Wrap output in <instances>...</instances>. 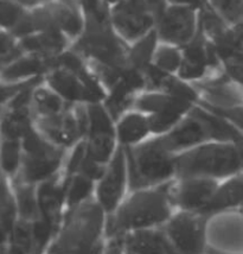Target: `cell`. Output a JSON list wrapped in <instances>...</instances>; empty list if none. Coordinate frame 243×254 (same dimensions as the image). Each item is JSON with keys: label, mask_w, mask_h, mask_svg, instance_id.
I'll return each mask as SVG.
<instances>
[{"label": "cell", "mask_w": 243, "mask_h": 254, "mask_svg": "<svg viewBox=\"0 0 243 254\" xmlns=\"http://www.w3.org/2000/svg\"><path fill=\"white\" fill-rule=\"evenodd\" d=\"M208 5L230 25L243 23V0H206Z\"/></svg>", "instance_id": "cell-30"}, {"label": "cell", "mask_w": 243, "mask_h": 254, "mask_svg": "<svg viewBox=\"0 0 243 254\" xmlns=\"http://www.w3.org/2000/svg\"><path fill=\"white\" fill-rule=\"evenodd\" d=\"M23 162L14 178L30 184L44 182L54 177L65 163L66 151L51 143L36 127L22 139Z\"/></svg>", "instance_id": "cell-7"}, {"label": "cell", "mask_w": 243, "mask_h": 254, "mask_svg": "<svg viewBox=\"0 0 243 254\" xmlns=\"http://www.w3.org/2000/svg\"><path fill=\"white\" fill-rule=\"evenodd\" d=\"M220 181L214 178H175L170 186V198L173 208L200 213L209 203Z\"/></svg>", "instance_id": "cell-16"}, {"label": "cell", "mask_w": 243, "mask_h": 254, "mask_svg": "<svg viewBox=\"0 0 243 254\" xmlns=\"http://www.w3.org/2000/svg\"><path fill=\"white\" fill-rule=\"evenodd\" d=\"M88 124V105L84 104H70L59 114L35 119L36 128L51 143L65 150L86 138Z\"/></svg>", "instance_id": "cell-9"}, {"label": "cell", "mask_w": 243, "mask_h": 254, "mask_svg": "<svg viewBox=\"0 0 243 254\" xmlns=\"http://www.w3.org/2000/svg\"><path fill=\"white\" fill-rule=\"evenodd\" d=\"M32 226V238H33V250L36 253H42L44 247L47 246L51 238L55 237L56 233H59V228H56L43 217L35 220L31 222Z\"/></svg>", "instance_id": "cell-33"}, {"label": "cell", "mask_w": 243, "mask_h": 254, "mask_svg": "<svg viewBox=\"0 0 243 254\" xmlns=\"http://www.w3.org/2000/svg\"><path fill=\"white\" fill-rule=\"evenodd\" d=\"M111 22L120 37L130 44L156 29L157 19L145 0H121L111 6Z\"/></svg>", "instance_id": "cell-13"}, {"label": "cell", "mask_w": 243, "mask_h": 254, "mask_svg": "<svg viewBox=\"0 0 243 254\" xmlns=\"http://www.w3.org/2000/svg\"><path fill=\"white\" fill-rule=\"evenodd\" d=\"M123 251L124 249L121 240H119V239H114V240H111V244H109V246L105 250L103 254H124Z\"/></svg>", "instance_id": "cell-39"}, {"label": "cell", "mask_w": 243, "mask_h": 254, "mask_svg": "<svg viewBox=\"0 0 243 254\" xmlns=\"http://www.w3.org/2000/svg\"><path fill=\"white\" fill-rule=\"evenodd\" d=\"M127 183L128 172L126 150L119 145L113 158L108 163L105 174L96 183L95 199L107 215L114 213L124 199Z\"/></svg>", "instance_id": "cell-14"}, {"label": "cell", "mask_w": 243, "mask_h": 254, "mask_svg": "<svg viewBox=\"0 0 243 254\" xmlns=\"http://www.w3.org/2000/svg\"><path fill=\"white\" fill-rule=\"evenodd\" d=\"M95 184L96 182L92 178L78 174V172L68 178L65 192V211L70 210L92 198Z\"/></svg>", "instance_id": "cell-26"}, {"label": "cell", "mask_w": 243, "mask_h": 254, "mask_svg": "<svg viewBox=\"0 0 243 254\" xmlns=\"http://www.w3.org/2000/svg\"><path fill=\"white\" fill-rule=\"evenodd\" d=\"M124 150L130 191L154 188L176 178V155L164 146L158 135Z\"/></svg>", "instance_id": "cell-5"}, {"label": "cell", "mask_w": 243, "mask_h": 254, "mask_svg": "<svg viewBox=\"0 0 243 254\" xmlns=\"http://www.w3.org/2000/svg\"><path fill=\"white\" fill-rule=\"evenodd\" d=\"M83 31L71 48L90 65L123 69L128 43L120 37L111 22V7L84 14Z\"/></svg>", "instance_id": "cell-3"}, {"label": "cell", "mask_w": 243, "mask_h": 254, "mask_svg": "<svg viewBox=\"0 0 243 254\" xmlns=\"http://www.w3.org/2000/svg\"><path fill=\"white\" fill-rule=\"evenodd\" d=\"M84 12L77 0H51L27 11L12 35L18 39L39 31H55L65 35L72 43L83 31Z\"/></svg>", "instance_id": "cell-6"}, {"label": "cell", "mask_w": 243, "mask_h": 254, "mask_svg": "<svg viewBox=\"0 0 243 254\" xmlns=\"http://www.w3.org/2000/svg\"><path fill=\"white\" fill-rule=\"evenodd\" d=\"M118 143L123 147H132L153 137L147 114L133 108L115 122Z\"/></svg>", "instance_id": "cell-22"}, {"label": "cell", "mask_w": 243, "mask_h": 254, "mask_svg": "<svg viewBox=\"0 0 243 254\" xmlns=\"http://www.w3.org/2000/svg\"><path fill=\"white\" fill-rule=\"evenodd\" d=\"M223 71L243 88V50L222 63Z\"/></svg>", "instance_id": "cell-34"}, {"label": "cell", "mask_w": 243, "mask_h": 254, "mask_svg": "<svg viewBox=\"0 0 243 254\" xmlns=\"http://www.w3.org/2000/svg\"><path fill=\"white\" fill-rule=\"evenodd\" d=\"M11 1L16 2L20 7L25 8L27 11H31L33 8H37L39 6L47 4V2L51 1V0H11Z\"/></svg>", "instance_id": "cell-38"}, {"label": "cell", "mask_w": 243, "mask_h": 254, "mask_svg": "<svg viewBox=\"0 0 243 254\" xmlns=\"http://www.w3.org/2000/svg\"><path fill=\"white\" fill-rule=\"evenodd\" d=\"M106 217L93 198L66 210L50 254H103Z\"/></svg>", "instance_id": "cell-2"}, {"label": "cell", "mask_w": 243, "mask_h": 254, "mask_svg": "<svg viewBox=\"0 0 243 254\" xmlns=\"http://www.w3.org/2000/svg\"><path fill=\"white\" fill-rule=\"evenodd\" d=\"M23 54L19 39L10 32L0 31V71Z\"/></svg>", "instance_id": "cell-32"}, {"label": "cell", "mask_w": 243, "mask_h": 254, "mask_svg": "<svg viewBox=\"0 0 243 254\" xmlns=\"http://www.w3.org/2000/svg\"><path fill=\"white\" fill-rule=\"evenodd\" d=\"M19 43L24 53L35 54L48 59H57L70 49L72 41L60 32L39 31L19 38Z\"/></svg>", "instance_id": "cell-21"}, {"label": "cell", "mask_w": 243, "mask_h": 254, "mask_svg": "<svg viewBox=\"0 0 243 254\" xmlns=\"http://www.w3.org/2000/svg\"><path fill=\"white\" fill-rule=\"evenodd\" d=\"M7 254H30L26 250H24L23 247L18 246L16 244H11L10 250H8Z\"/></svg>", "instance_id": "cell-41"}, {"label": "cell", "mask_w": 243, "mask_h": 254, "mask_svg": "<svg viewBox=\"0 0 243 254\" xmlns=\"http://www.w3.org/2000/svg\"><path fill=\"white\" fill-rule=\"evenodd\" d=\"M169 4L189 6V7L197 8V10H202L208 4V1L206 0H169Z\"/></svg>", "instance_id": "cell-37"}, {"label": "cell", "mask_w": 243, "mask_h": 254, "mask_svg": "<svg viewBox=\"0 0 243 254\" xmlns=\"http://www.w3.org/2000/svg\"><path fill=\"white\" fill-rule=\"evenodd\" d=\"M26 12L27 10L11 0H0V31L13 32Z\"/></svg>", "instance_id": "cell-31"}, {"label": "cell", "mask_w": 243, "mask_h": 254, "mask_svg": "<svg viewBox=\"0 0 243 254\" xmlns=\"http://www.w3.org/2000/svg\"><path fill=\"white\" fill-rule=\"evenodd\" d=\"M56 60L24 53L0 71V81L5 83H23L44 78L56 64Z\"/></svg>", "instance_id": "cell-18"}, {"label": "cell", "mask_w": 243, "mask_h": 254, "mask_svg": "<svg viewBox=\"0 0 243 254\" xmlns=\"http://www.w3.org/2000/svg\"><path fill=\"white\" fill-rule=\"evenodd\" d=\"M77 2L81 5L84 14L94 13V12L101 11V10H105V8L111 7V6L107 4L106 0H77Z\"/></svg>", "instance_id": "cell-36"}, {"label": "cell", "mask_w": 243, "mask_h": 254, "mask_svg": "<svg viewBox=\"0 0 243 254\" xmlns=\"http://www.w3.org/2000/svg\"><path fill=\"white\" fill-rule=\"evenodd\" d=\"M243 204V172L227 178L218 184L216 191L200 214L206 217H214L218 214L227 213Z\"/></svg>", "instance_id": "cell-20"}, {"label": "cell", "mask_w": 243, "mask_h": 254, "mask_svg": "<svg viewBox=\"0 0 243 254\" xmlns=\"http://www.w3.org/2000/svg\"><path fill=\"white\" fill-rule=\"evenodd\" d=\"M206 254H243V252L242 253L223 252V251H220V250H216V249H212V247H209V249L206 250Z\"/></svg>", "instance_id": "cell-42"}, {"label": "cell", "mask_w": 243, "mask_h": 254, "mask_svg": "<svg viewBox=\"0 0 243 254\" xmlns=\"http://www.w3.org/2000/svg\"><path fill=\"white\" fill-rule=\"evenodd\" d=\"M158 44H159V38L157 36L156 29L130 43L127 53V65L145 74L146 70L152 65Z\"/></svg>", "instance_id": "cell-23"}, {"label": "cell", "mask_w": 243, "mask_h": 254, "mask_svg": "<svg viewBox=\"0 0 243 254\" xmlns=\"http://www.w3.org/2000/svg\"><path fill=\"white\" fill-rule=\"evenodd\" d=\"M23 162L22 140L1 139L0 143V168L7 177L14 178Z\"/></svg>", "instance_id": "cell-27"}, {"label": "cell", "mask_w": 243, "mask_h": 254, "mask_svg": "<svg viewBox=\"0 0 243 254\" xmlns=\"http://www.w3.org/2000/svg\"><path fill=\"white\" fill-rule=\"evenodd\" d=\"M172 181L162 186L135 190L124 197L114 213L106 217L105 233L111 240L121 239L132 231L163 227L171 217L170 198Z\"/></svg>", "instance_id": "cell-1"}, {"label": "cell", "mask_w": 243, "mask_h": 254, "mask_svg": "<svg viewBox=\"0 0 243 254\" xmlns=\"http://www.w3.org/2000/svg\"><path fill=\"white\" fill-rule=\"evenodd\" d=\"M242 172L236 144L208 141L176 155V178L227 180Z\"/></svg>", "instance_id": "cell-4"}, {"label": "cell", "mask_w": 243, "mask_h": 254, "mask_svg": "<svg viewBox=\"0 0 243 254\" xmlns=\"http://www.w3.org/2000/svg\"><path fill=\"white\" fill-rule=\"evenodd\" d=\"M69 105L70 104H68L63 98H61L44 81L38 83L32 90L31 108L35 119L36 118L51 117L55 114H59L64 111Z\"/></svg>", "instance_id": "cell-24"}, {"label": "cell", "mask_w": 243, "mask_h": 254, "mask_svg": "<svg viewBox=\"0 0 243 254\" xmlns=\"http://www.w3.org/2000/svg\"><path fill=\"white\" fill-rule=\"evenodd\" d=\"M2 174V171H1V168H0V175H1Z\"/></svg>", "instance_id": "cell-45"}, {"label": "cell", "mask_w": 243, "mask_h": 254, "mask_svg": "<svg viewBox=\"0 0 243 254\" xmlns=\"http://www.w3.org/2000/svg\"><path fill=\"white\" fill-rule=\"evenodd\" d=\"M0 254H1V253H0Z\"/></svg>", "instance_id": "cell-46"}, {"label": "cell", "mask_w": 243, "mask_h": 254, "mask_svg": "<svg viewBox=\"0 0 243 254\" xmlns=\"http://www.w3.org/2000/svg\"><path fill=\"white\" fill-rule=\"evenodd\" d=\"M218 214L216 221L206 227V239L211 243L212 249L223 252L242 253L243 251V214L230 215L232 213Z\"/></svg>", "instance_id": "cell-17"}, {"label": "cell", "mask_w": 243, "mask_h": 254, "mask_svg": "<svg viewBox=\"0 0 243 254\" xmlns=\"http://www.w3.org/2000/svg\"><path fill=\"white\" fill-rule=\"evenodd\" d=\"M119 240L128 254H175L163 228L132 231Z\"/></svg>", "instance_id": "cell-19"}, {"label": "cell", "mask_w": 243, "mask_h": 254, "mask_svg": "<svg viewBox=\"0 0 243 254\" xmlns=\"http://www.w3.org/2000/svg\"><path fill=\"white\" fill-rule=\"evenodd\" d=\"M212 112H215V113L220 114V116L226 118L227 120H229L230 123L234 124V125L238 127L239 129H241L243 132V104L238 106V107L229 108V110L212 111Z\"/></svg>", "instance_id": "cell-35"}, {"label": "cell", "mask_w": 243, "mask_h": 254, "mask_svg": "<svg viewBox=\"0 0 243 254\" xmlns=\"http://www.w3.org/2000/svg\"><path fill=\"white\" fill-rule=\"evenodd\" d=\"M106 1H107V4L109 6H113L115 4H118V2H119V1H121V0H106Z\"/></svg>", "instance_id": "cell-43"}, {"label": "cell", "mask_w": 243, "mask_h": 254, "mask_svg": "<svg viewBox=\"0 0 243 254\" xmlns=\"http://www.w3.org/2000/svg\"><path fill=\"white\" fill-rule=\"evenodd\" d=\"M14 197H16L18 219L33 222L41 217L37 199V186L30 184L18 178H12Z\"/></svg>", "instance_id": "cell-25"}, {"label": "cell", "mask_w": 243, "mask_h": 254, "mask_svg": "<svg viewBox=\"0 0 243 254\" xmlns=\"http://www.w3.org/2000/svg\"><path fill=\"white\" fill-rule=\"evenodd\" d=\"M240 211H241V213L243 214V204L241 205V208H240Z\"/></svg>", "instance_id": "cell-44"}, {"label": "cell", "mask_w": 243, "mask_h": 254, "mask_svg": "<svg viewBox=\"0 0 243 254\" xmlns=\"http://www.w3.org/2000/svg\"><path fill=\"white\" fill-rule=\"evenodd\" d=\"M0 216L11 234L12 228L18 220V210L16 197L12 192L10 184L7 182V176L4 172L0 175Z\"/></svg>", "instance_id": "cell-29"}, {"label": "cell", "mask_w": 243, "mask_h": 254, "mask_svg": "<svg viewBox=\"0 0 243 254\" xmlns=\"http://www.w3.org/2000/svg\"><path fill=\"white\" fill-rule=\"evenodd\" d=\"M194 106L164 90H144L136 96L134 110L147 114L152 134L163 135L177 126Z\"/></svg>", "instance_id": "cell-8"}, {"label": "cell", "mask_w": 243, "mask_h": 254, "mask_svg": "<svg viewBox=\"0 0 243 254\" xmlns=\"http://www.w3.org/2000/svg\"><path fill=\"white\" fill-rule=\"evenodd\" d=\"M200 10L169 4L156 24L159 42L183 48L190 43L199 31Z\"/></svg>", "instance_id": "cell-12"}, {"label": "cell", "mask_w": 243, "mask_h": 254, "mask_svg": "<svg viewBox=\"0 0 243 254\" xmlns=\"http://www.w3.org/2000/svg\"><path fill=\"white\" fill-rule=\"evenodd\" d=\"M182 63H183V49L181 47L159 42L152 64L166 74L177 75Z\"/></svg>", "instance_id": "cell-28"}, {"label": "cell", "mask_w": 243, "mask_h": 254, "mask_svg": "<svg viewBox=\"0 0 243 254\" xmlns=\"http://www.w3.org/2000/svg\"><path fill=\"white\" fill-rule=\"evenodd\" d=\"M8 237H10V232L6 228L4 221H2L1 216H0V246H2L6 243Z\"/></svg>", "instance_id": "cell-40"}, {"label": "cell", "mask_w": 243, "mask_h": 254, "mask_svg": "<svg viewBox=\"0 0 243 254\" xmlns=\"http://www.w3.org/2000/svg\"><path fill=\"white\" fill-rule=\"evenodd\" d=\"M88 132L86 138L87 157L101 165H108L119 143L115 122L102 102L88 105Z\"/></svg>", "instance_id": "cell-11"}, {"label": "cell", "mask_w": 243, "mask_h": 254, "mask_svg": "<svg viewBox=\"0 0 243 254\" xmlns=\"http://www.w3.org/2000/svg\"><path fill=\"white\" fill-rule=\"evenodd\" d=\"M170 152L177 155L200 144L212 141L211 132L204 116V108L199 104L166 134L158 135Z\"/></svg>", "instance_id": "cell-15"}, {"label": "cell", "mask_w": 243, "mask_h": 254, "mask_svg": "<svg viewBox=\"0 0 243 254\" xmlns=\"http://www.w3.org/2000/svg\"><path fill=\"white\" fill-rule=\"evenodd\" d=\"M209 217L196 211L179 210L162 228L175 254H203Z\"/></svg>", "instance_id": "cell-10"}]
</instances>
